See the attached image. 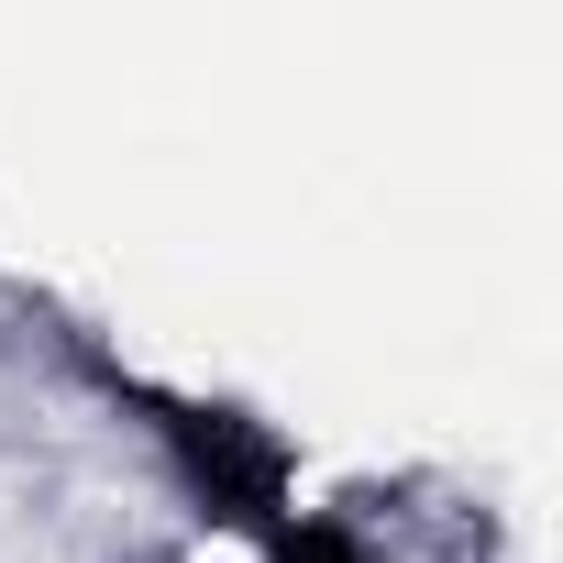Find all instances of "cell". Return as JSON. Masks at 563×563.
Returning <instances> with one entry per match:
<instances>
[{
    "label": "cell",
    "instance_id": "cell-1",
    "mask_svg": "<svg viewBox=\"0 0 563 563\" xmlns=\"http://www.w3.org/2000/svg\"><path fill=\"white\" fill-rule=\"evenodd\" d=\"M67 365L89 376V398L155 453V475H166V497L199 519V530H221V541H265L276 519L299 508V442L276 431L254 398H221V387H188V376H155V365H133V354H111L100 332H67Z\"/></svg>",
    "mask_w": 563,
    "mask_h": 563
},
{
    "label": "cell",
    "instance_id": "cell-2",
    "mask_svg": "<svg viewBox=\"0 0 563 563\" xmlns=\"http://www.w3.org/2000/svg\"><path fill=\"white\" fill-rule=\"evenodd\" d=\"M254 563H387V552H376V530H365L354 508H321V497H299L288 519H276V530L254 541Z\"/></svg>",
    "mask_w": 563,
    "mask_h": 563
},
{
    "label": "cell",
    "instance_id": "cell-3",
    "mask_svg": "<svg viewBox=\"0 0 563 563\" xmlns=\"http://www.w3.org/2000/svg\"><path fill=\"white\" fill-rule=\"evenodd\" d=\"M122 563H188V552H122Z\"/></svg>",
    "mask_w": 563,
    "mask_h": 563
}]
</instances>
